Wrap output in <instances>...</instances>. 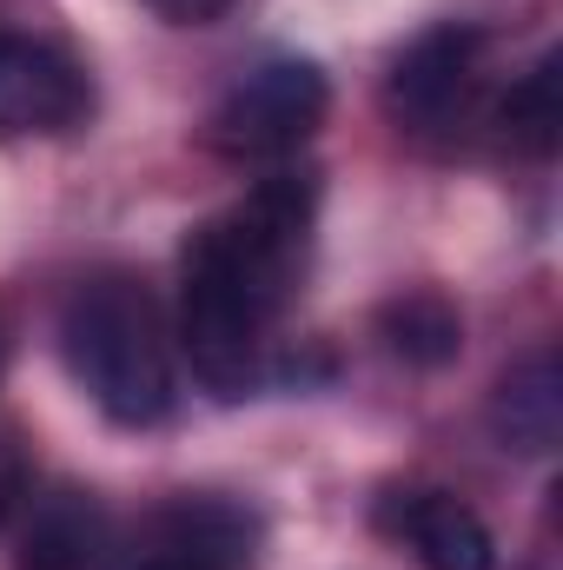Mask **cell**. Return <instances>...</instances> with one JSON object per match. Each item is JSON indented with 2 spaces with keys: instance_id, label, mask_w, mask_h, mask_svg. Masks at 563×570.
Here are the masks:
<instances>
[{
  "instance_id": "obj_1",
  "label": "cell",
  "mask_w": 563,
  "mask_h": 570,
  "mask_svg": "<svg viewBox=\"0 0 563 570\" xmlns=\"http://www.w3.org/2000/svg\"><path fill=\"white\" fill-rule=\"evenodd\" d=\"M60 358L73 385L127 431H146L172 412V345L159 305L134 273H93L60 305Z\"/></svg>"
},
{
  "instance_id": "obj_2",
  "label": "cell",
  "mask_w": 563,
  "mask_h": 570,
  "mask_svg": "<svg viewBox=\"0 0 563 570\" xmlns=\"http://www.w3.org/2000/svg\"><path fill=\"white\" fill-rule=\"evenodd\" d=\"M312 219H318V173H266L239 206H226L219 219H206L186 253L219 266L266 318H279L292 292L305 279V253H312Z\"/></svg>"
},
{
  "instance_id": "obj_3",
  "label": "cell",
  "mask_w": 563,
  "mask_h": 570,
  "mask_svg": "<svg viewBox=\"0 0 563 570\" xmlns=\"http://www.w3.org/2000/svg\"><path fill=\"white\" fill-rule=\"evenodd\" d=\"M179 266H186V279H179V352H186L199 392H213L219 405H239L266 379V332H273V318L219 266H206L192 253Z\"/></svg>"
},
{
  "instance_id": "obj_4",
  "label": "cell",
  "mask_w": 563,
  "mask_h": 570,
  "mask_svg": "<svg viewBox=\"0 0 563 570\" xmlns=\"http://www.w3.org/2000/svg\"><path fill=\"white\" fill-rule=\"evenodd\" d=\"M325 114L332 87L312 60H266L213 107L206 146L219 159H285L325 127Z\"/></svg>"
},
{
  "instance_id": "obj_5",
  "label": "cell",
  "mask_w": 563,
  "mask_h": 570,
  "mask_svg": "<svg viewBox=\"0 0 563 570\" xmlns=\"http://www.w3.org/2000/svg\"><path fill=\"white\" fill-rule=\"evenodd\" d=\"M484 94V33L444 20L418 33L385 73V114L412 140H457Z\"/></svg>"
},
{
  "instance_id": "obj_6",
  "label": "cell",
  "mask_w": 563,
  "mask_h": 570,
  "mask_svg": "<svg viewBox=\"0 0 563 570\" xmlns=\"http://www.w3.org/2000/svg\"><path fill=\"white\" fill-rule=\"evenodd\" d=\"M87 114H93V87L60 47L0 33V140L73 134Z\"/></svg>"
},
{
  "instance_id": "obj_7",
  "label": "cell",
  "mask_w": 563,
  "mask_h": 570,
  "mask_svg": "<svg viewBox=\"0 0 563 570\" xmlns=\"http://www.w3.org/2000/svg\"><path fill=\"white\" fill-rule=\"evenodd\" d=\"M385 531L405 538L424 570H497L491 524L451 491H398L385 504Z\"/></svg>"
},
{
  "instance_id": "obj_8",
  "label": "cell",
  "mask_w": 563,
  "mask_h": 570,
  "mask_svg": "<svg viewBox=\"0 0 563 570\" xmlns=\"http://www.w3.org/2000/svg\"><path fill=\"white\" fill-rule=\"evenodd\" d=\"M491 438L511 458H551L563 444V365L557 352H531L491 392Z\"/></svg>"
},
{
  "instance_id": "obj_9",
  "label": "cell",
  "mask_w": 563,
  "mask_h": 570,
  "mask_svg": "<svg viewBox=\"0 0 563 570\" xmlns=\"http://www.w3.org/2000/svg\"><path fill=\"white\" fill-rule=\"evenodd\" d=\"M113 524L93 491H53L40 511H27L13 570H107Z\"/></svg>"
},
{
  "instance_id": "obj_10",
  "label": "cell",
  "mask_w": 563,
  "mask_h": 570,
  "mask_svg": "<svg viewBox=\"0 0 563 570\" xmlns=\"http://www.w3.org/2000/svg\"><path fill=\"white\" fill-rule=\"evenodd\" d=\"M152 538H159V551L192 558L206 570H246L259 551V518L233 498H172L152 518Z\"/></svg>"
},
{
  "instance_id": "obj_11",
  "label": "cell",
  "mask_w": 563,
  "mask_h": 570,
  "mask_svg": "<svg viewBox=\"0 0 563 570\" xmlns=\"http://www.w3.org/2000/svg\"><path fill=\"white\" fill-rule=\"evenodd\" d=\"M372 332H378V345H385L398 365H412V372H444V365H457V352H464V318H457V305H451L444 292H431V285L392 292V298L378 305Z\"/></svg>"
},
{
  "instance_id": "obj_12",
  "label": "cell",
  "mask_w": 563,
  "mask_h": 570,
  "mask_svg": "<svg viewBox=\"0 0 563 570\" xmlns=\"http://www.w3.org/2000/svg\"><path fill=\"white\" fill-rule=\"evenodd\" d=\"M497 134L531 153V159H551L563 146V53H544L504 100H497Z\"/></svg>"
},
{
  "instance_id": "obj_13",
  "label": "cell",
  "mask_w": 563,
  "mask_h": 570,
  "mask_svg": "<svg viewBox=\"0 0 563 570\" xmlns=\"http://www.w3.org/2000/svg\"><path fill=\"white\" fill-rule=\"evenodd\" d=\"M152 13H166L172 27H206V20H219L233 0H146Z\"/></svg>"
},
{
  "instance_id": "obj_14",
  "label": "cell",
  "mask_w": 563,
  "mask_h": 570,
  "mask_svg": "<svg viewBox=\"0 0 563 570\" xmlns=\"http://www.w3.org/2000/svg\"><path fill=\"white\" fill-rule=\"evenodd\" d=\"M140 570H206V564H192V558H172V551H159V558H146Z\"/></svg>"
},
{
  "instance_id": "obj_15",
  "label": "cell",
  "mask_w": 563,
  "mask_h": 570,
  "mask_svg": "<svg viewBox=\"0 0 563 570\" xmlns=\"http://www.w3.org/2000/svg\"><path fill=\"white\" fill-rule=\"evenodd\" d=\"M0 358H7V338H0Z\"/></svg>"
}]
</instances>
